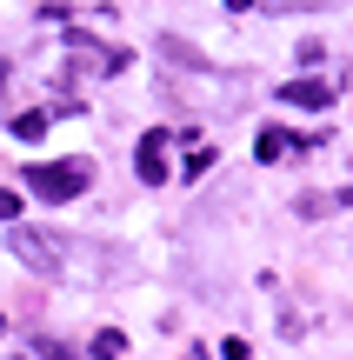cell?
<instances>
[{"mask_svg": "<svg viewBox=\"0 0 353 360\" xmlns=\"http://www.w3.org/2000/svg\"><path fill=\"white\" fill-rule=\"evenodd\" d=\"M20 187L34 193V200H80V193L93 187V160H34V167L20 174Z\"/></svg>", "mask_w": 353, "mask_h": 360, "instance_id": "1", "label": "cell"}, {"mask_svg": "<svg viewBox=\"0 0 353 360\" xmlns=\"http://www.w3.org/2000/svg\"><path fill=\"white\" fill-rule=\"evenodd\" d=\"M280 101H287V107H307V114H327V107H333V87L320 74H293L287 87H280Z\"/></svg>", "mask_w": 353, "mask_h": 360, "instance_id": "2", "label": "cell"}, {"mask_svg": "<svg viewBox=\"0 0 353 360\" xmlns=\"http://www.w3.org/2000/svg\"><path fill=\"white\" fill-rule=\"evenodd\" d=\"M133 174L147 180V187H160V180H167V134H140V147H133Z\"/></svg>", "mask_w": 353, "mask_h": 360, "instance_id": "3", "label": "cell"}, {"mask_svg": "<svg viewBox=\"0 0 353 360\" xmlns=\"http://www.w3.org/2000/svg\"><path fill=\"white\" fill-rule=\"evenodd\" d=\"M13 254H20L34 274H47V281L60 274V260H53V240H40V233H13Z\"/></svg>", "mask_w": 353, "mask_h": 360, "instance_id": "4", "label": "cell"}, {"mask_svg": "<svg viewBox=\"0 0 353 360\" xmlns=\"http://www.w3.org/2000/svg\"><path fill=\"white\" fill-rule=\"evenodd\" d=\"M293 147H307V141H293V134H287V127H260V141H253V154H260V160H267V167H274V160H287V154H293Z\"/></svg>", "mask_w": 353, "mask_h": 360, "instance_id": "5", "label": "cell"}, {"mask_svg": "<svg viewBox=\"0 0 353 360\" xmlns=\"http://www.w3.org/2000/svg\"><path fill=\"white\" fill-rule=\"evenodd\" d=\"M40 134H47V114H13V141H40Z\"/></svg>", "mask_w": 353, "mask_h": 360, "instance_id": "6", "label": "cell"}, {"mask_svg": "<svg viewBox=\"0 0 353 360\" xmlns=\"http://www.w3.org/2000/svg\"><path fill=\"white\" fill-rule=\"evenodd\" d=\"M127 354V340L114 334V327H100V334H93V360H120Z\"/></svg>", "mask_w": 353, "mask_h": 360, "instance_id": "7", "label": "cell"}, {"mask_svg": "<svg viewBox=\"0 0 353 360\" xmlns=\"http://www.w3.org/2000/svg\"><path fill=\"white\" fill-rule=\"evenodd\" d=\"M20 207H27L20 193H13V187H0V220H20Z\"/></svg>", "mask_w": 353, "mask_h": 360, "instance_id": "8", "label": "cell"}, {"mask_svg": "<svg viewBox=\"0 0 353 360\" xmlns=\"http://www.w3.org/2000/svg\"><path fill=\"white\" fill-rule=\"evenodd\" d=\"M40 354H47V360H74V354H67V347H40Z\"/></svg>", "mask_w": 353, "mask_h": 360, "instance_id": "9", "label": "cell"}, {"mask_svg": "<svg viewBox=\"0 0 353 360\" xmlns=\"http://www.w3.org/2000/svg\"><path fill=\"white\" fill-rule=\"evenodd\" d=\"M227 7H253V0H227Z\"/></svg>", "mask_w": 353, "mask_h": 360, "instance_id": "10", "label": "cell"}, {"mask_svg": "<svg viewBox=\"0 0 353 360\" xmlns=\"http://www.w3.org/2000/svg\"><path fill=\"white\" fill-rule=\"evenodd\" d=\"M0 80H7V67H0Z\"/></svg>", "mask_w": 353, "mask_h": 360, "instance_id": "11", "label": "cell"}]
</instances>
